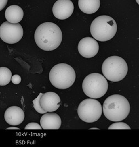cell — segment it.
<instances>
[{
    "label": "cell",
    "mask_w": 139,
    "mask_h": 147,
    "mask_svg": "<svg viewBox=\"0 0 139 147\" xmlns=\"http://www.w3.org/2000/svg\"><path fill=\"white\" fill-rule=\"evenodd\" d=\"M25 129H42L41 125L37 123L32 122L28 123Z\"/></svg>",
    "instance_id": "d6986e66"
},
{
    "label": "cell",
    "mask_w": 139,
    "mask_h": 147,
    "mask_svg": "<svg viewBox=\"0 0 139 147\" xmlns=\"http://www.w3.org/2000/svg\"><path fill=\"white\" fill-rule=\"evenodd\" d=\"M6 129H7V130H9V129H20V128H17V127H11L7 128Z\"/></svg>",
    "instance_id": "7402d4cb"
},
{
    "label": "cell",
    "mask_w": 139,
    "mask_h": 147,
    "mask_svg": "<svg viewBox=\"0 0 139 147\" xmlns=\"http://www.w3.org/2000/svg\"><path fill=\"white\" fill-rule=\"evenodd\" d=\"M136 2L138 3V5L139 4V0H136Z\"/></svg>",
    "instance_id": "cb8c5ba5"
},
{
    "label": "cell",
    "mask_w": 139,
    "mask_h": 147,
    "mask_svg": "<svg viewBox=\"0 0 139 147\" xmlns=\"http://www.w3.org/2000/svg\"><path fill=\"white\" fill-rule=\"evenodd\" d=\"M4 117L8 124L16 126L23 122L25 119V113L19 107L11 106L5 111Z\"/></svg>",
    "instance_id": "7c38bea8"
},
{
    "label": "cell",
    "mask_w": 139,
    "mask_h": 147,
    "mask_svg": "<svg viewBox=\"0 0 139 147\" xmlns=\"http://www.w3.org/2000/svg\"><path fill=\"white\" fill-rule=\"evenodd\" d=\"M5 15L8 22L11 24H18L22 20L24 13L20 6L12 5L6 9Z\"/></svg>",
    "instance_id": "5bb4252c"
},
{
    "label": "cell",
    "mask_w": 139,
    "mask_h": 147,
    "mask_svg": "<svg viewBox=\"0 0 139 147\" xmlns=\"http://www.w3.org/2000/svg\"><path fill=\"white\" fill-rule=\"evenodd\" d=\"M60 102L61 99L57 94L49 92L42 94L40 99V105L42 108L47 112H53L60 107Z\"/></svg>",
    "instance_id": "8fae6325"
},
{
    "label": "cell",
    "mask_w": 139,
    "mask_h": 147,
    "mask_svg": "<svg viewBox=\"0 0 139 147\" xmlns=\"http://www.w3.org/2000/svg\"><path fill=\"white\" fill-rule=\"evenodd\" d=\"M24 35V30L20 24H11L8 21L3 22L0 26V38L8 44L16 43Z\"/></svg>",
    "instance_id": "ba28073f"
},
{
    "label": "cell",
    "mask_w": 139,
    "mask_h": 147,
    "mask_svg": "<svg viewBox=\"0 0 139 147\" xmlns=\"http://www.w3.org/2000/svg\"><path fill=\"white\" fill-rule=\"evenodd\" d=\"M102 72L107 80L111 82H119L127 75L128 66L123 58L113 56L104 61L102 65Z\"/></svg>",
    "instance_id": "5b68a950"
},
{
    "label": "cell",
    "mask_w": 139,
    "mask_h": 147,
    "mask_svg": "<svg viewBox=\"0 0 139 147\" xmlns=\"http://www.w3.org/2000/svg\"><path fill=\"white\" fill-rule=\"evenodd\" d=\"M107 79L102 74L97 73L87 75L82 82V90L84 93L89 98H101L108 90Z\"/></svg>",
    "instance_id": "8992f818"
},
{
    "label": "cell",
    "mask_w": 139,
    "mask_h": 147,
    "mask_svg": "<svg viewBox=\"0 0 139 147\" xmlns=\"http://www.w3.org/2000/svg\"><path fill=\"white\" fill-rule=\"evenodd\" d=\"M12 72L8 68L0 67V86H4L8 84L11 81Z\"/></svg>",
    "instance_id": "2e32d148"
},
{
    "label": "cell",
    "mask_w": 139,
    "mask_h": 147,
    "mask_svg": "<svg viewBox=\"0 0 139 147\" xmlns=\"http://www.w3.org/2000/svg\"><path fill=\"white\" fill-rule=\"evenodd\" d=\"M61 119L58 115L47 112L41 117L40 125L43 129H58L61 125Z\"/></svg>",
    "instance_id": "4fadbf2b"
},
{
    "label": "cell",
    "mask_w": 139,
    "mask_h": 147,
    "mask_svg": "<svg viewBox=\"0 0 139 147\" xmlns=\"http://www.w3.org/2000/svg\"><path fill=\"white\" fill-rule=\"evenodd\" d=\"M108 129H131L130 126L125 123L121 122H116L112 124L108 128Z\"/></svg>",
    "instance_id": "ac0fdd59"
},
{
    "label": "cell",
    "mask_w": 139,
    "mask_h": 147,
    "mask_svg": "<svg viewBox=\"0 0 139 147\" xmlns=\"http://www.w3.org/2000/svg\"><path fill=\"white\" fill-rule=\"evenodd\" d=\"M74 6L71 0H57L52 7L54 16L59 20H66L74 12Z\"/></svg>",
    "instance_id": "30bf717a"
},
{
    "label": "cell",
    "mask_w": 139,
    "mask_h": 147,
    "mask_svg": "<svg viewBox=\"0 0 139 147\" xmlns=\"http://www.w3.org/2000/svg\"><path fill=\"white\" fill-rule=\"evenodd\" d=\"M49 79L55 87L65 90L74 84L76 80V73L71 65L60 63L52 68L49 72Z\"/></svg>",
    "instance_id": "277c9868"
},
{
    "label": "cell",
    "mask_w": 139,
    "mask_h": 147,
    "mask_svg": "<svg viewBox=\"0 0 139 147\" xmlns=\"http://www.w3.org/2000/svg\"><path fill=\"white\" fill-rule=\"evenodd\" d=\"M35 41L43 51H51L59 47L62 41V33L56 24L47 22L39 25L35 32Z\"/></svg>",
    "instance_id": "6da1fadb"
},
{
    "label": "cell",
    "mask_w": 139,
    "mask_h": 147,
    "mask_svg": "<svg viewBox=\"0 0 139 147\" xmlns=\"http://www.w3.org/2000/svg\"><path fill=\"white\" fill-rule=\"evenodd\" d=\"M42 94L43 93H40V94L38 96V97L33 100V102L34 109L36 110V111H37L38 113H39L40 114H45V113H47V112L43 110L42 108L41 105H40V99H41Z\"/></svg>",
    "instance_id": "e0dca14e"
},
{
    "label": "cell",
    "mask_w": 139,
    "mask_h": 147,
    "mask_svg": "<svg viewBox=\"0 0 139 147\" xmlns=\"http://www.w3.org/2000/svg\"><path fill=\"white\" fill-rule=\"evenodd\" d=\"M89 129L90 130H94V129H98V130H99L100 129H98V128H90Z\"/></svg>",
    "instance_id": "603a6c76"
},
{
    "label": "cell",
    "mask_w": 139,
    "mask_h": 147,
    "mask_svg": "<svg viewBox=\"0 0 139 147\" xmlns=\"http://www.w3.org/2000/svg\"><path fill=\"white\" fill-rule=\"evenodd\" d=\"M8 0H0V11L6 7L7 5Z\"/></svg>",
    "instance_id": "44dd1931"
},
{
    "label": "cell",
    "mask_w": 139,
    "mask_h": 147,
    "mask_svg": "<svg viewBox=\"0 0 139 147\" xmlns=\"http://www.w3.org/2000/svg\"><path fill=\"white\" fill-rule=\"evenodd\" d=\"M117 24L114 19L107 15L96 17L90 26V33L94 38L100 42L111 40L116 33Z\"/></svg>",
    "instance_id": "3957f363"
},
{
    "label": "cell",
    "mask_w": 139,
    "mask_h": 147,
    "mask_svg": "<svg viewBox=\"0 0 139 147\" xmlns=\"http://www.w3.org/2000/svg\"><path fill=\"white\" fill-rule=\"evenodd\" d=\"M103 113L105 117L112 122H120L126 119L130 111V105L128 100L121 95L114 94L105 100Z\"/></svg>",
    "instance_id": "7a4b0ae2"
},
{
    "label": "cell",
    "mask_w": 139,
    "mask_h": 147,
    "mask_svg": "<svg viewBox=\"0 0 139 147\" xmlns=\"http://www.w3.org/2000/svg\"><path fill=\"white\" fill-rule=\"evenodd\" d=\"M98 42L94 38L89 37L82 38L78 45L79 52L83 57H94L98 53Z\"/></svg>",
    "instance_id": "9c48e42d"
},
{
    "label": "cell",
    "mask_w": 139,
    "mask_h": 147,
    "mask_svg": "<svg viewBox=\"0 0 139 147\" xmlns=\"http://www.w3.org/2000/svg\"><path fill=\"white\" fill-rule=\"evenodd\" d=\"M11 81L15 84H18L21 82V77L18 74H15L12 76Z\"/></svg>",
    "instance_id": "ffe728a7"
},
{
    "label": "cell",
    "mask_w": 139,
    "mask_h": 147,
    "mask_svg": "<svg viewBox=\"0 0 139 147\" xmlns=\"http://www.w3.org/2000/svg\"><path fill=\"white\" fill-rule=\"evenodd\" d=\"M78 5L82 12L93 14L98 11L100 6V0H79Z\"/></svg>",
    "instance_id": "9a60e30c"
},
{
    "label": "cell",
    "mask_w": 139,
    "mask_h": 147,
    "mask_svg": "<svg viewBox=\"0 0 139 147\" xmlns=\"http://www.w3.org/2000/svg\"><path fill=\"white\" fill-rule=\"evenodd\" d=\"M102 113V107L98 100L94 98L86 99L80 103L77 114L82 121L86 123L96 122Z\"/></svg>",
    "instance_id": "52a82bcc"
}]
</instances>
